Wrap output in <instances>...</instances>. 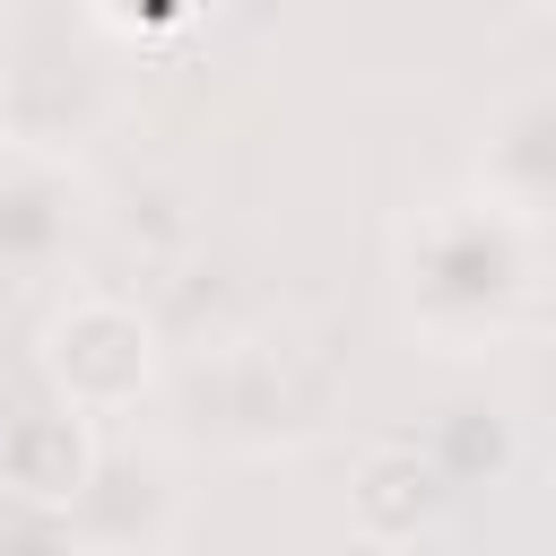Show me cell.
Listing matches in <instances>:
<instances>
[{
    "label": "cell",
    "instance_id": "cell-1",
    "mask_svg": "<svg viewBox=\"0 0 556 556\" xmlns=\"http://www.w3.org/2000/svg\"><path fill=\"white\" fill-rule=\"evenodd\" d=\"M539 235L486 191H443L400 226V295L434 348H486L530 313Z\"/></svg>",
    "mask_w": 556,
    "mask_h": 556
},
{
    "label": "cell",
    "instance_id": "cell-2",
    "mask_svg": "<svg viewBox=\"0 0 556 556\" xmlns=\"http://www.w3.org/2000/svg\"><path fill=\"white\" fill-rule=\"evenodd\" d=\"M43 382L70 417H130L156 391V321L130 295L78 287L52 321H43Z\"/></svg>",
    "mask_w": 556,
    "mask_h": 556
},
{
    "label": "cell",
    "instance_id": "cell-3",
    "mask_svg": "<svg viewBox=\"0 0 556 556\" xmlns=\"http://www.w3.org/2000/svg\"><path fill=\"white\" fill-rule=\"evenodd\" d=\"M182 521V478L165 452H104L61 530H78L87 556H156Z\"/></svg>",
    "mask_w": 556,
    "mask_h": 556
},
{
    "label": "cell",
    "instance_id": "cell-4",
    "mask_svg": "<svg viewBox=\"0 0 556 556\" xmlns=\"http://www.w3.org/2000/svg\"><path fill=\"white\" fill-rule=\"evenodd\" d=\"M469 191H486L530 235L556 226V78L495 96V113L478 122V182Z\"/></svg>",
    "mask_w": 556,
    "mask_h": 556
},
{
    "label": "cell",
    "instance_id": "cell-5",
    "mask_svg": "<svg viewBox=\"0 0 556 556\" xmlns=\"http://www.w3.org/2000/svg\"><path fill=\"white\" fill-rule=\"evenodd\" d=\"M87 235V182L52 148H0V269H61Z\"/></svg>",
    "mask_w": 556,
    "mask_h": 556
},
{
    "label": "cell",
    "instance_id": "cell-6",
    "mask_svg": "<svg viewBox=\"0 0 556 556\" xmlns=\"http://www.w3.org/2000/svg\"><path fill=\"white\" fill-rule=\"evenodd\" d=\"M96 434H87V417H70L61 400H43V408H17L9 426H0V486L26 504V513H70L78 504V486L96 478Z\"/></svg>",
    "mask_w": 556,
    "mask_h": 556
},
{
    "label": "cell",
    "instance_id": "cell-7",
    "mask_svg": "<svg viewBox=\"0 0 556 556\" xmlns=\"http://www.w3.org/2000/svg\"><path fill=\"white\" fill-rule=\"evenodd\" d=\"M434 504H443V469H434V460H417L408 443L365 452V469H356V513H365L374 539H408L417 521H434Z\"/></svg>",
    "mask_w": 556,
    "mask_h": 556
}]
</instances>
